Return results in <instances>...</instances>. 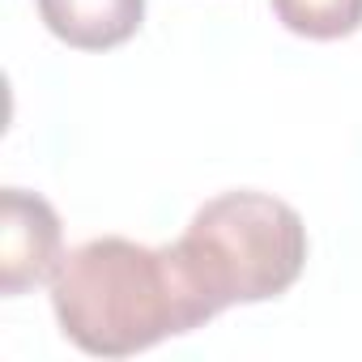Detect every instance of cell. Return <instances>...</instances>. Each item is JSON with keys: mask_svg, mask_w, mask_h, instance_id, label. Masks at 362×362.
I'll return each instance as SVG.
<instances>
[{"mask_svg": "<svg viewBox=\"0 0 362 362\" xmlns=\"http://www.w3.org/2000/svg\"><path fill=\"white\" fill-rule=\"evenodd\" d=\"M52 311L60 332L94 358H132L218 315L175 243L145 247L124 235L64 252L52 273Z\"/></svg>", "mask_w": 362, "mask_h": 362, "instance_id": "1", "label": "cell"}, {"mask_svg": "<svg viewBox=\"0 0 362 362\" xmlns=\"http://www.w3.org/2000/svg\"><path fill=\"white\" fill-rule=\"evenodd\" d=\"M60 214L26 188L0 192V294L18 298L39 281H52L64 260Z\"/></svg>", "mask_w": 362, "mask_h": 362, "instance_id": "3", "label": "cell"}, {"mask_svg": "<svg viewBox=\"0 0 362 362\" xmlns=\"http://www.w3.org/2000/svg\"><path fill=\"white\" fill-rule=\"evenodd\" d=\"M43 26L77 52H111L145 22V0H39Z\"/></svg>", "mask_w": 362, "mask_h": 362, "instance_id": "4", "label": "cell"}, {"mask_svg": "<svg viewBox=\"0 0 362 362\" xmlns=\"http://www.w3.org/2000/svg\"><path fill=\"white\" fill-rule=\"evenodd\" d=\"M192 281L226 311L286 294L307 269V226L294 205L269 192H222L205 201L175 239Z\"/></svg>", "mask_w": 362, "mask_h": 362, "instance_id": "2", "label": "cell"}, {"mask_svg": "<svg viewBox=\"0 0 362 362\" xmlns=\"http://www.w3.org/2000/svg\"><path fill=\"white\" fill-rule=\"evenodd\" d=\"M273 13L290 35L320 43L362 30V0H273Z\"/></svg>", "mask_w": 362, "mask_h": 362, "instance_id": "5", "label": "cell"}]
</instances>
